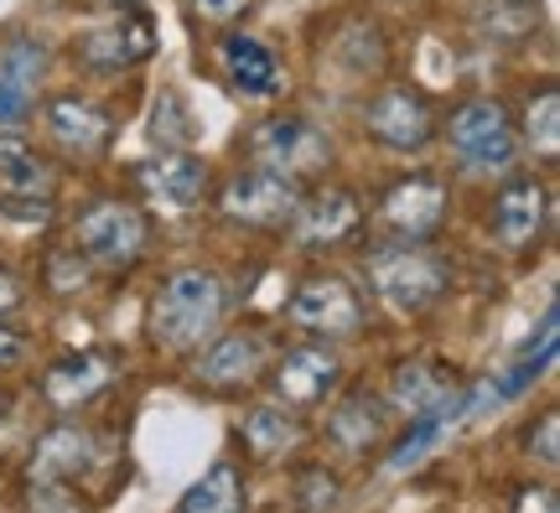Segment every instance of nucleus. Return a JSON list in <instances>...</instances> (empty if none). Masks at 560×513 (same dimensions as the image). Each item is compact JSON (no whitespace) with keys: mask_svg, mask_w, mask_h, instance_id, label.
Returning <instances> with one entry per match:
<instances>
[{"mask_svg":"<svg viewBox=\"0 0 560 513\" xmlns=\"http://www.w3.org/2000/svg\"><path fill=\"white\" fill-rule=\"evenodd\" d=\"M234 296H229V280L208 265H182L151 291L145 306V337L161 353H192L208 337L223 327Z\"/></svg>","mask_w":560,"mask_h":513,"instance_id":"obj_1","label":"nucleus"},{"mask_svg":"<svg viewBox=\"0 0 560 513\" xmlns=\"http://www.w3.org/2000/svg\"><path fill=\"white\" fill-rule=\"evenodd\" d=\"M363 280L389 312L420 316L452 291V259L436 249V238H384L363 249Z\"/></svg>","mask_w":560,"mask_h":513,"instance_id":"obj_2","label":"nucleus"},{"mask_svg":"<svg viewBox=\"0 0 560 513\" xmlns=\"http://www.w3.org/2000/svg\"><path fill=\"white\" fill-rule=\"evenodd\" d=\"M441 130H446V145H452V156H457L462 177H478V182L514 177L524 145H520V125H514V115H509L503 100H493V94L462 100Z\"/></svg>","mask_w":560,"mask_h":513,"instance_id":"obj_3","label":"nucleus"},{"mask_svg":"<svg viewBox=\"0 0 560 513\" xmlns=\"http://www.w3.org/2000/svg\"><path fill=\"white\" fill-rule=\"evenodd\" d=\"M73 249L89 259V270L104 276H130L151 255V213L125 198L89 202L73 223Z\"/></svg>","mask_w":560,"mask_h":513,"instance_id":"obj_4","label":"nucleus"},{"mask_svg":"<svg viewBox=\"0 0 560 513\" xmlns=\"http://www.w3.org/2000/svg\"><path fill=\"white\" fill-rule=\"evenodd\" d=\"M244 151H249V161L255 166H265V172H280V177L301 182V187H312V182H322L327 172H332V136L322 130L312 115H270L260 119L255 130H249V140H244Z\"/></svg>","mask_w":560,"mask_h":513,"instance_id":"obj_5","label":"nucleus"},{"mask_svg":"<svg viewBox=\"0 0 560 513\" xmlns=\"http://www.w3.org/2000/svg\"><path fill=\"white\" fill-rule=\"evenodd\" d=\"M285 322L301 327L306 337L322 342H342V337H359L369 327V301L348 276L338 270H312L296 280V291L285 296Z\"/></svg>","mask_w":560,"mask_h":513,"instance_id":"obj_6","label":"nucleus"},{"mask_svg":"<svg viewBox=\"0 0 560 513\" xmlns=\"http://www.w3.org/2000/svg\"><path fill=\"white\" fill-rule=\"evenodd\" d=\"M363 136L384 151L416 156L441 136V109L416 83H384L380 94L363 104Z\"/></svg>","mask_w":560,"mask_h":513,"instance_id":"obj_7","label":"nucleus"},{"mask_svg":"<svg viewBox=\"0 0 560 513\" xmlns=\"http://www.w3.org/2000/svg\"><path fill=\"white\" fill-rule=\"evenodd\" d=\"M301 182L280 177V172H265V166H240V172H229L219 187V198H213V208H219L229 223H240V229H255V234H280L285 223H291V213H296L301 202Z\"/></svg>","mask_w":560,"mask_h":513,"instance_id":"obj_8","label":"nucleus"},{"mask_svg":"<svg viewBox=\"0 0 560 513\" xmlns=\"http://www.w3.org/2000/svg\"><path fill=\"white\" fill-rule=\"evenodd\" d=\"M363 223H369V213H363V198L353 193V187H342V182H312L306 193H301L296 213H291V223H285V234L296 238V249H306V255H322V249H342V244H353V238L363 234Z\"/></svg>","mask_w":560,"mask_h":513,"instance_id":"obj_9","label":"nucleus"},{"mask_svg":"<svg viewBox=\"0 0 560 513\" xmlns=\"http://www.w3.org/2000/svg\"><path fill=\"white\" fill-rule=\"evenodd\" d=\"M260 384H270V399L291 405V410H317L342 389V353L332 342H296L280 358H270Z\"/></svg>","mask_w":560,"mask_h":513,"instance_id":"obj_10","label":"nucleus"},{"mask_svg":"<svg viewBox=\"0 0 560 513\" xmlns=\"http://www.w3.org/2000/svg\"><path fill=\"white\" fill-rule=\"evenodd\" d=\"M265 369H270V342L260 333H249V327L223 333L219 327L192 358V384L208 395H244L265 378Z\"/></svg>","mask_w":560,"mask_h":513,"instance_id":"obj_11","label":"nucleus"},{"mask_svg":"<svg viewBox=\"0 0 560 513\" xmlns=\"http://www.w3.org/2000/svg\"><path fill=\"white\" fill-rule=\"evenodd\" d=\"M156 47H161L156 21L136 5V11H115V21H104V26H94V32H83L79 47H73V58H79L83 73H94V79H115V73L140 68Z\"/></svg>","mask_w":560,"mask_h":513,"instance_id":"obj_12","label":"nucleus"},{"mask_svg":"<svg viewBox=\"0 0 560 513\" xmlns=\"http://www.w3.org/2000/svg\"><path fill=\"white\" fill-rule=\"evenodd\" d=\"M140 202H151L156 213H192L208 198V161L192 145H172L161 156H145L130 166Z\"/></svg>","mask_w":560,"mask_h":513,"instance_id":"obj_13","label":"nucleus"},{"mask_svg":"<svg viewBox=\"0 0 560 513\" xmlns=\"http://www.w3.org/2000/svg\"><path fill=\"white\" fill-rule=\"evenodd\" d=\"M446 213H452L446 182L431 177V172L395 177L380 193V208H374L384 238H436L446 229Z\"/></svg>","mask_w":560,"mask_h":513,"instance_id":"obj_14","label":"nucleus"},{"mask_svg":"<svg viewBox=\"0 0 560 513\" xmlns=\"http://www.w3.org/2000/svg\"><path fill=\"white\" fill-rule=\"evenodd\" d=\"M42 130H47V140L58 145L62 156L100 161V156H109L120 119H115L109 104L89 100V94H52V100L42 104Z\"/></svg>","mask_w":560,"mask_h":513,"instance_id":"obj_15","label":"nucleus"},{"mask_svg":"<svg viewBox=\"0 0 560 513\" xmlns=\"http://www.w3.org/2000/svg\"><path fill=\"white\" fill-rule=\"evenodd\" d=\"M550 229V187L540 177H503L488 208V234L503 255H529Z\"/></svg>","mask_w":560,"mask_h":513,"instance_id":"obj_16","label":"nucleus"},{"mask_svg":"<svg viewBox=\"0 0 560 513\" xmlns=\"http://www.w3.org/2000/svg\"><path fill=\"white\" fill-rule=\"evenodd\" d=\"M115 374H120V358L109 353V348L62 353L42 369V399H47L58 415H79L83 405H94V399L115 384Z\"/></svg>","mask_w":560,"mask_h":513,"instance_id":"obj_17","label":"nucleus"},{"mask_svg":"<svg viewBox=\"0 0 560 513\" xmlns=\"http://www.w3.org/2000/svg\"><path fill=\"white\" fill-rule=\"evenodd\" d=\"M327 446L342 456H369L384 446V435H389V405L384 395L374 389H348V395H332L327 399Z\"/></svg>","mask_w":560,"mask_h":513,"instance_id":"obj_18","label":"nucleus"},{"mask_svg":"<svg viewBox=\"0 0 560 513\" xmlns=\"http://www.w3.org/2000/svg\"><path fill=\"white\" fill-rule=\"evenodd\" d=\"M240 435L244 452L255 462H285V456H296L312 441V425H306V410H291L280 399H260V405L244 410Z\"/></svg>","mask_w":560,"mask_h":513,"instance_id":"obj_19","label":"nucleus"},{"mask_svg":"<svg viewBox=\"0 0 560 513\" xmlns=\"http://www.w3.org/2000/svg\"><path fill=\"white\" fill-rule=\"evenodd\" d=\"M219 68L240 100H276L280 89H285L280 58L260 37H249V32H229L219 42Z\"/></svg>","mask_w":560,"mask_h":513,"instance_id":"obj_20","label":"nucleus"},{"mask_svg":"<svg viewBox=\"0 0 560 513\" xmlns=\"http://www.w3.org/2000/svg\"><path fill=\"white\" fill-rule=\"evenodd\" d=\"M452 395H462V374L452 369V363H436V358H405L400 369L389 374L384 405L410 420V415H425V410H436V405H446Z\"/></svg>","mask_w":560,"mask_h":513,"instance_id":"obj_21","label":"nucleus"},{"mask_svg":"<svg viewBox=\"0 0 560 513\" xmlns=\"http://www.w3.org/2000/svg\"><path fill=\"white\" fill-rule=\"evenodd\" d=\"M89 467H94V435L73 425V420H58V425H47L37 435L26 477L32 482H79Z\"/></svg>","mask_w":560,"mask_h":513,"instance_id":"obj_22","label":"nucleus"},{"mask_svg":"<svg viewBox=\"0 0 560 513\" xmlns=\"http://www.w3.org/2000/svg\"><path fill=\"white\" fill-rule=\"evenodd\" d=\"M52 187H58V166L42 156L21 130H0V193L52 198Z\"/></svg>","mask_w":560,"mask_h":513,"instance_id":"obj_23","label":"nucleus"},{"mask_svg":"<svg viewBox=\"0 0 560 513\" xmlns=\"http://www.w3.org/2000/svg\"><path fill=\"white\" fill-rule=\"evenodd\" d=\"M472 32L488 47H524L540 32V0H472Z\"/></svg>","mask_w":560,"mask_h":513,"instance_id":"obj_24","label":"nucleus"},{"mask_svg":"<svg viewBox=\"0 0 560 513\" xmlns=\"http://www.w3.org/2000/svg\"><path fill=\"white\" fill-rule=\"evenodd\" d=\"M177 513H249V477L240 462H213L177 498Z\"/></svg>","mask_w":560,"mask_h":513,"instance_id":"obj_25","label":"nucleus"},{"mask_svg":"<svg viewBox=\"0 0 560 513\" xmlns=\"http://www.w3.org/2000/svg\"><path fill=\"white\" fill-rule=\"evenodd\" d=\"M520 145H529V156L556 166L560 156V89L540 83L529 100H524V125H520Z\"/></svg>","mask_w":560,"mask_h":513,"instance_id":"obj_26","label":"nucleus"},{"mask_svg":"<svg viewBox=\"0 0 560 513\" xmlns=\"http://www.w3.org/2000/svg\"><path fill=\"white\" fill-rule=\"evenodd\" d=\"M47 62H52V47L47 37H32V32H16V37L0 42V79L21 83L37 94V83L47 79Z\"/></svg>","mask_w":560,"mask_h":513,"instance_id":"obj_27","label":"nucleus"},{"mask_svg":"<svg viewBox=\"0 0 560 513\" xmlns=\"http://www.w3.org/2000/svg\"><path fill=\"white\" fill-rule=\"evenodd\" d=\"M52 198H32V193H0V234L5 238H42L52 229Z\"/></svg>","mask_w":560,"mask_h":513,"instance_id":"obj_28","label":"nucleus"},{"mask_svg":"<svg viewBox=\"0 0 560 513\" xmlns=\"http://www.w3.org/2000/svg\"><path fill=\"white\" fill-rule=\"evenodd\" d=\"M296 513H332L342 503V477L327 462H312L296 473V493H291Z\"/></svg>","mask_w":560,"mask_h":513,"instance_id":"obj_29","label":"nucleus"},{"mask_svg":"<svg viewBox=\"0 0 560 513\" xmlns=\"http://www.w3.org/2000/svg\"><path fill=\"white\" fill-rule=\"evenodd\" d=\"M187 119H192V109L182 104L177 89H161L156 109H151V136L161 140V151H172V145H192V136H198V130H192Z\"/></svg>","mask_w":560,"mask_h":513,"instance_id":"obj_30","label":"nucleus"},{"mask_svg":"<svg viewBox=\"0 0 560 513\" xmlns=\"http://www.w3.org/2000/svg\"><path fill=\"white\" fill-rule=\"evenodd\" d=\"M89 280H94V270H89V259L73 244H62V249L47 255V291L52 296H79V291H89Z\"/></svg>","mask_w":560,"mask_h":513,"instance_id":"obj_31","label":"nucleus"},{"mask_svg":"<svg viewBox=\"0 0 560 513\" xmlns=\"http://www.w3.org/2000/svg\"><path fill=\"white\" fill-rule=\"evenodd\" d=\"M524 456L529 462H540V467H556L560 462V415L556 410H540V420H529L524 425Z\"/></svg>","mask_w":560,"mask_h":513,"instance_id":"obj_32","label":"nucleus"},{"mask_svg":"<svg viewBox=\"0 0 560 513\" xmlns=\"http://www.w3.org/2000/svg\"><path fill=\"white\" fill-rule=\"evenodd\" d=\"M32 513H83L73 482H32Z\"/></svg>","mask_w":560,"mask_h":513,"instance_id":"obj_33","label":"nucleus"},{"mask_svg":"<svg viewBox=\"0 0 560 513\" xmlns=\"http://www.w3.org/2000/svg\"><path fill=\"white\" fill-rule=\"evenodd\" d=\"M32 104H37V94H32V89L0 79V130H21V125H26V115H32Z\"/></svg>","mask_w":560,"mask_h":513,"instance_id":"obj_34","label":"nucleus"},{"mask_svg":"<svg viewBox=\"0 0 560 513\" xmlns=\"http://www.w3.org/2000/svg\"><path fill=\"white\" fill-rule=\"evenodd\" d=\"M514 513H560V498L550 482H524L514 493Z\"/></svg>","mask_w":560,"mask_h":513,"instance_id":"obj_35","label":"nucleus"},{"mask_svg":"<svg viewBox=\"0 0 560 513\" xmlns=\"http://www.w3.org/2000/svg\"><path fill=\"white\" fill-rule=\"evenodd\" d=\"M255 0H192V11H198L208 26H229V21H240Z\"/></svg>","mask_w":560,"mask_h":513,"instance_id":"obj_36","label":"nucleus"},{"mask_svg":"<svg viewBox=\"0 0 560 513\" xmlns=\"http://www.w3.org/2000/svg\"><path fill=\"white\" fill-rule=\"evenodd\" d=\"M26 353H32L26 333H21V327H11V322L0 316V369H16V363H26Z\"/></svg>","mask_w":560,"mask_h":513,"instance_id":"obj_37","label":"nucleus"},{"mask_svg":"<svg viewBox=\"0 0 560 513\" xmlns=\"http://www.w3.org/2000/svg\"><path fill=\"white\" fill-rule=\"evenodd\" d=\"M21 306H26V285H21L16 270H5V265H0V316L21 312Z\"/></svg>","mask_w":560,"mask_h":513,"instance_id":"obj_38","label":"nucleus"},{"mask_svg":"<svg viewBox=\"0 0 560 513\" xmlns=\"http://www.w3.org/2000/svg\"><path fill=\"white\" fill-rule=\"evenodd\" d=\"M89 5H104V11H136L140 0H89Z\"/></svg>","mask_w":560,"mask_h":513,"instance_id":"obj_39","label":"nucleus"},{"mask_svg":"<svg viewBox=\"0 0 560 513\" xmlns=\"http://www.w3.org/2000/svg\"><path fill=\"white\" fill-rule=\"evenodd\" d=\"M0 431H5V399H0Z\"/></svg>","mask_w":560,"mask_h":513,"instance_id":"obj_40","label":"nucleus"}]
</instances>
